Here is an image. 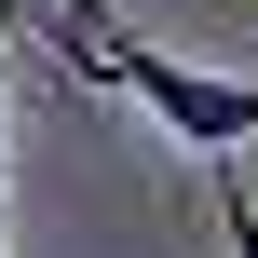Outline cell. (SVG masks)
<instances>
[{
  "mask_svg": "<svg viewBox=\"0 0 258 258\" xmlns=\"http://www.w3.org/2000/svg\"><path fill=\"white\" fill-rule=\"evenodd\" d=\"M68 68L109 82V95H136L163 136H190V150H218V163L258 136V82H218V68H190V54H163V41H82Z\"/></svg>",
  "mask_w": 258,
  "mask_h": 258,
  "instance_id": "1",
  "label": "cell"
},
{
  "mask_svg": "<svg viewBox=\"0 0 258 258\" xmlns=\"http://www.w3.org/2000/svg\"><path fill=\"white\" fill-rule=\"evenodd\" d=\"M41 41H54V54H82V41H109V0H41Z\"/></svg>",
  "mask_w": 258,
  "mask_h": 258,
  "instance_id": "2",
  "label": "cell"
},
{
  "mask_svg": "<svg viewBox=\"0 0 258 258\" xmlns=\"http://www.w3.org/2000/svg\"><path fill=\"white\" fill-rule=\"evenodd\" d=\"M218 245L258 258V190H245V177H218Z\"/></svg>",
  "mask_w": 258,
  "mask_h": 258,
  "instance_id": "3",
  "label": "cell"
},
{
  "mask_svg": "<svg viewBox=\"0 0 258 258\" xmlns=\"http://www.w3.org/2000/svg\"><path fill=\"white\" fill-rule=\"evenodd\" d=\"M14 27H41V0H0V54H14Z\"/></svg>",
  "mask_w": 258,
  "mask_h": 258,
  "instance_id": "4",
  "label": "cell"
}]
</instances>
